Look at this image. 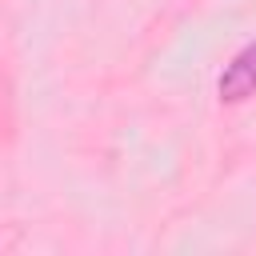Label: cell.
Segmentation results:
<instances>
[{
  "mask_svg": "<svg viewBox=\"0 0 256 256\" xmlns=\"http://www.w3.org/2000/svg\"><path fill=\"white\" fill-rule=\"evenodd\" d=\"M216 88H220V100H228V104H240V100H248L256 92V44H244L224 64Z\"/></svg>",
  "mask_w": 256,
  "mask_h": 256,
  "instance_id": "1",
  "label": "cell"
}]
</instances>
